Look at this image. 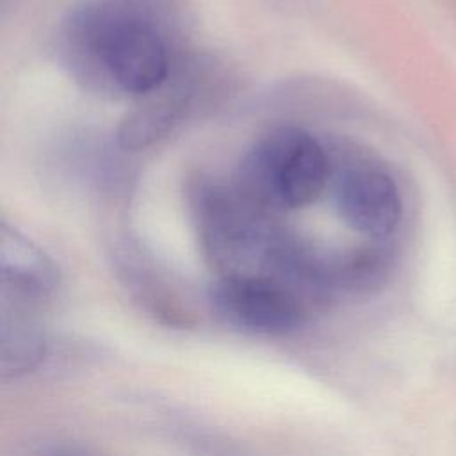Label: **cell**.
<instances>
[{"mask_svg": "<svg viewBox=\"0 0 456 456\" xmlns=\"http://www.w3.org/2000/svg\"><path fill=\"white\" fill-rule=\"evenodd\" d=\"M335 198L344 223L372 239L394 233L403 216V201L394 178L367 160L346 167L338 176Z\"/></svg>", "mask_w": 456, "mask_h": 456, "instance_id": "4", "label": "cell"}, {"mask_svg": "<svg viewBox=\"0 0 456 456\" xmlns=\"http://www.w3.org/2000/svg\"><path fill=\"white\" fill-rule=\"evenodd\" d=\"M64 37L77 75L93 86L142 96L169 75L166 41L137 0H91L77 7Z\"/></svg>", "mask_w": 456, "mask_h": 456, "instance_id": "1", "label": "cell"}, {"mask_svg": "<svg viewBox=\"0 0 456 456\" xmlns=\"http://www.w3.org/2000/svg\"><path fill=\"white\" fill-rule=\"evenodd\" d=\"M330 160L308 132L281 126L264 135L244 157L239 192L253 207L296 208L314 201L324 189Z\"/></svg>", "mask_w": 456, "mask_h": 456, "instance_id": "2", "label": "cell"}, {"mask_svg": "<svg viewBox=\"0 0 456 456\" xmlns=\"http://www.w3.org/2000/svg\"><path fill=\"white\" fill-rule=\"evenodd\" d=\"M41 456H94V454L73 445H53V447H48Z\"/></svg>", "mask_w": 456, "mask_h": 456, "instance_id": "7", "label": "cell"}, {"mask_svg": "<svg viewBox=\"0 0 456 456\" xmlns=\"http://www.w3.org/2000/svg\"><path fill=\"white\" fill-rule=\"evenodd\" d=\"M303 290L271 276H219L212 285L216 310L233 326L265 335L297 330L308 315Z\"/></svg>", "mask_w": 456, "mask_h": 456, "instance_id": "3", "label": "cell"}, {"mask_svg": "<svg viewBox=\"0 0 456 456\" xmlns=\"http://www.w3.org/2000/svg\"><path fill=\"white\" fill-rule=\"evenodd\" d=\"M0 269L5 296L12 297L18 308L43 303L59 283L57 267L45 251L7 224L0 235Z\"/></svg>", "mask_w": 456, "mask_h": 456, "instance_id": "5", "label": "cell"}, {"mask_svg": "<svg viewBox=\"0 0 456 456\" xmlns=\"http://www.w3.org/2000/svg\"><path fill=\"white\" fill-rule=\"evenodd\" d=\"M142 94L141 103L125 116L119 126V142L128 150H139L162 137L183 114L191 100V86L185 77L167 82Z\"/></svg>", "mask_w": 456, "mask_h": 456, "instance_id": "6", "label": "cell"}]
</instances>
